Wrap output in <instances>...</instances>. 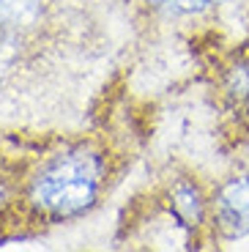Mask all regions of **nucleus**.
<instances>
[{
  "label": "nucleus",
  "instance_id": "nucleus-1",
  "mask_svg": "<svg viewBox=\"0 0 249 252\" xmlns=\"http://www.w3.org/2000/svg\"><path fill=\"white\" fill-rule=\"evenodd\" d=\"M129 25L104 0H0V124L85 126L131 99Z\"/></svg>",
  "mask_w": 249,
  "mask_h": 252
},
{
  "label": "nucleus",
  "instance_id": "nucleus-7",
  "mask_svg": "<svg viewBox=\"0 0 249 252\" xmlns=\"http://www.w3.org/2000/svg\"><path fill=\"white\" fill-rule=\"evenodd\" d=\"M219 151L233 167H249V129H238V132H222L217 134Z\"/></svg>",
  "mask_w": 249,
  "mask_h": 252
},
{
  "label": "nucleus",
  "instance_id": "nucleus-6",
  "mask_svg": "<svg viewBox=\"0 0 249 252\" xmlns=\"http://www.w3.org/2000/svg\"><path fill=\"white\" fill-rule=\"evenodd\" d=\"M211 230L217 250L236 241H249V167H227L214 178Z\"/></svg>",
  "mask_w": 249,
  "mask_h": 252
},
{
  "label": "nucleus",
  "instance_id": "nucleus-5",
  "mask_svg": "<svg viewBox=\"0 0 249 252\" xmlns=\"http://www.w3.org/2000/svg\"><path fill=\"white\" fill-rule=\"evenodd\" d=\"M184 47L217 115V134L249 129V33H206Z\"/></svg>",
  "mask_w": 249,
  "mask_h": 252
},
{
  "label": "nucleus",
  "instance_id": "nucleus-8",
  "mask_svg": "<svg viewBox=\"0 0 249 252\" xmlns=\"http://www.w3.org/2000/svg\"><path fill=\"white\" fill-rule=\"evenodd\" d=\"M104 3H110L112 8H118V6H121V0H104Z\"/></svg>",
  "mask_w": 249,
  "mask_h": 252
},
{
  "label": "nucleus",
  "instance_id": "nucleus-4",
  "mask_svg": "<svg viewBox=\"0 0 249 252\" xmlns=\"http://www.w3.org/2000/svg\"><path fill=\"white\" fill-rule=\"evenodd\" d=\"M131 47H151L162 38L187 44L206 33H249V0H121Z\"/></svg>",
  "mask_w": 249,
  "mask_h": 252
},
{
  "label": "nucleus",
  "instance_id": "nucleus-3",
  "mask_svg": "<svg viewBox=\"0 0 249 252\" xmlns=\"http://www.w3.org/2000/svg\"><path fill=\"white\" fill-rule=\"evenodd\" d=\"M214 176L167 157L131 189L115 220V250H217L211 230Z\"/></svg>",
  "mask_w": 249,
  "mask_h": 252
},
{
  "label": "nucleus",
  "instance_id": "nucleus-2",
  "mask_svg": "<svg viewBox=\"0 0 249 252\" xmlns=\"http://www.w3.org/2000/svg\"><path fill=\"white\" fill-rule=\"evenodd\" d=\"M151 137V101L134 96L85 126L0 124V247L96 217L143 162Z\"/></svg>",
  "mask_w": 249,
  "mask_h": 252
}]
</instances>
